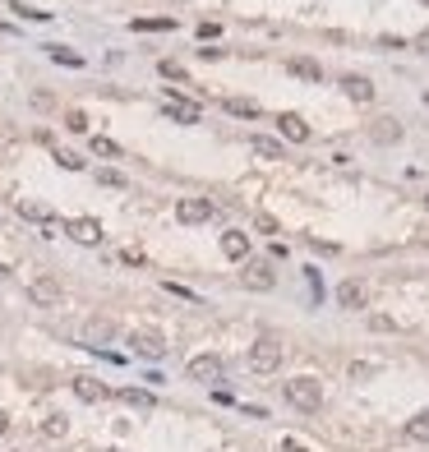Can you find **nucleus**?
Instances as JSON below:
<instances>
[{"instance_id": "1a4fd4ad", "label": "nucleus", "mask_w": 429, "mask_h": 452, "mask_svg": "<svg viewBox=\"0 0 429 452\" xmlns=\"http://www.w3.org/2000/svg\"><path fill=\"white\" fill-rule=\"evenodd\" d=\"M212 212H217V208H212L208 199H180V203H176V217L185 221V226H198V221H208Z\"/></svg>"}, {"instance_id": "cd10ccee", "label": "nucleus", "mask_w": 429, "mask_h": 452, "mask_svg": "<svg viewBox=\"0 0 429 452\" xmlns=\"http://www.w3.org/2000/svg\"><path fill=\"white\" fill-rule=\"evenodd\" d=\"M55 162L65 166V171H83V157H79V153H69V148H55Z\"/></svg>"}, {"instance_id": "4468645a", "label": "nucleus", "mask_w": 429, "mask_h": 452, "mask_svg": "<svg viewBox=\"0 0 429 452\" xmlns=\"http://www.w3.org/2000/svg\"><path fill=\"white\" fill-rule=\"evenodd\" d=\"M222 254H226V259H236V263H245V259H250V235L245 231H222Z\"/></svg>"}, {"instance_id": "f704fd0d", "label": "nucleus", "mask_w": 429, "mask_h": 452, "mask_svg": "<svg viewBox=\"0 0 429 452\" xmlns=\"http://www.w3.org/2000/svg\"><path fill=\"white\" fill-rule=\"evenodd\" d=\"M282 452H305V448H300L296 439H286V443H282Z\"/></svg>"}, {"instance_id": "7ed1b4c3", "label": "nucleus", "mask_w": 429, "mask_h": 452, "mask_svg": "<svg viewBox=\"0 0 429 452\" xmlns=\"http://www.w3.org/2000/svg\"><path fill=\"white\" fill-rule=\"evenodd\" d=\"M245 291H273L277 287V273H273V259H245V273H240Z\"/></svg>"}, {"instance_id": "ddd939ff", "label": "nucleus", "mask_w": 429, "mask_h": 452, "mask_svg": "<svg viewBox=\"0 0 429 452\" xmlns=\"http://www.w3.org/2000/svg\"><path fill=\"white\" fill-rule=\"evenodd\" d=\"M28 300H33V305H60V282H51V277L28 282Z\"/></svg>"}, {"instance_id": "2eb2a0df", "label": "nucleus", "mask_w": 429, "mask_h": 452, "mask_svg": "<svg viewBox=\"0 0 429 452\" xmlns=\"http://www.w3.org/2000/svg\"><path fill=\"white\" fill-rule=\"evenodd\" d=\"M277 125H282V134L291 139V144H309V125H305V116H296V111H282V116H277Z\"/></svg>"}, {"instance_id": "b1692460", "label": "nucleus", "mask_w": 429, "mask_h": 452, "mask_svg": "<svg viewBox=\"0 0 429 452\" xmlns=\"http://www.w3.org/2000/svg\"><path fill=\"white\" fill-rule=\"evenodd\" d=\"M14 212H19V217H28V221H37V226L51 217V212H46L42 203H33V199H19V203H14Z\"/></svg>"}, {"instance_id": "6ab92c4d", "label": "nucleus", "mask_w": 429, "mask_h": 452, "mask_svg": "<svg viewBox=\"0 0 429 452\" xmlns=\"http://www.w3.org/2000/svg\"><path fill=\"white\" fill-rule=\"evenodd\" d=\"M88 148H93V157H107V162H116V157H121V144H116V139H107V134H93Z\"/></svg>"}, {"instance_id": "dca6fc26", "label": "nucleus", "mask_w": 429, "mask_h": 452, "mask_svg": "<svg viewBox=\"0 0 429 452\" xmlns=\"http://www.w3.org/2000/svg\"><path fill=\"white\" fill-rule=\"evenodd\" d=\"M286 74L305 78V83H319V78H323V65H319V60H309V55H291V60H286Z\"/></svg>"}, {"instance_id": "bb28decb", "label": "nucleus", "mask_w": 429, "mask_h": 452, "mask_svg": "<svg viewBox=\"0 0 429 452\" xmlns=\"http://www.w3.org/2000/svg\"><path fill=\"white\" fill-rule=\"evenodd\" d=\"M10 10L23 14V19H33V23H46V19H51L46 10H37V5H23V0H10Z\"/></svg>"}, {"instance_id": "39448f33", "label": "nucleus", "mask_w": 429, "mask_h": 452, "mask_svg": "<svg viewBox=\"0 0 429 452\" xmlns=\"http://www.w3.org/2000/svg\"><path fill=\"white\" fill-rule=\"evenodd\" d=\"M130 346H134V355H143V360H162V355H166V337H162V332H153V328L130 332Z\"/></svg>"}, {"instance_id": "9b49d317", "label": "nucleus", "mask_w": 429, "mask_h": 452, "mask_svg": "<svg viewBox=\"0 0 429 452\" xmlns=\"http://www.w3.org/2000/svg\"><path fill=\"white\" fill-rule=\"evenodd\" d=\"M74 397H79V402H107L111 388L102 383V378H93V374H79V378H74Z\"/></svg>"}, {"instance_id": "0eeeda50", "label": "nucleus", "mask_w": 429, "mask_h": 452, "mask_svg": "<svg viewBox=\"0 0 429 452\" xmlns=\"http://www.w3.org/2000/svg\"><path fill=\"white\" fill-rule=\"evenodd\" d=\"M65 235L79 245H102V221L97 217H69L65 221Z\"/></svg>"}, {"instance_id": "aec40b11", "label": "nucleus", "mask_w": 429, "mask_h": 452, "mask_svg": "<svg viewBox=\"0 0 429 452\" xmlns=\"http://www.w3.org/2000/svg\"><path fill=\"white\" fill-rule=\"evenodd\" d=\"M121 402L134 411H153V392H143V388H121Z\"/></svg>"}, {"instance_id": "20e7f679", "label": "nucleus", "mask_w": 429, "mask_h": 452, "mask_svg": "<svg viewBox=\"0 0 429 452\" xmlns=\"http://www.w3.org/2000/svg\"><path fill=\"white\" fill-rule=\"evenodd\" d=\"M79 337H83V346H107L111 337H116V319H107V314H93V319H83V328H79Z\"/></svg>"}, {"instance_id": "c9c22d12", "label": "nucleus", "mask_w": 429, "mask_h": 452, "mask_svg": "<svg viewBox=\"0 0 429 452\" xmlns=\"http://www.w3.org/2000/svg\"><path fill=\"white\" fill-rule=\"evenodd\" d=\"M5 430H10V416H5V411H0V434H5Z\"/></svg>"}, {"instance_id": "5701e85b", "label": "nucleus", "mask_w": 429, "mask_h": 452, "mask_svg": "<svg viewBox=\"0 0 429 452\" xmlns=\"http://www.w3.org/2000/svg\"><path fill=\"white\" fill-rule=\"evenodd\" d=\"M46 55H51L55 65H69V69H83V55L69 51V46H46Z\"/></svg>"}, {"instance_id": "f03ea898", "label": "nucleus", "mask_w": 429, "mask_h": 452, "mask_svg": "<svg viewBox=\"0 0 429 452\" xmlns=\"http://www.w3.org/2000/svg\"><path fill=\"white\" fill-rule=\"evenodd\" d=\"M250 369L254 374H273V369H282V342H277L273 332H264V337L250 346Z\"/></svg>"}, {"instance_id": "6e6552de", "label": "nucleus", "mask_w": 429, "mask_h": 452, "mask_svg": "<svg viewBox=\"0 0 429 452\" xmlns=\"http://www.w3.org/2000/svg\"><path fill=\"white\" fill-rule=\"evenodd\" d=\"M162 111H166V116H171V121H180V125H198V121H203V111H198V102L180 97V93H171Z\"/></svg>"}, {"instance_id": "72a5a7b5", "label": "nucleus", "mask_w": 429, "mask_h": 452, "mask_svg": "<svg viewBox=\"0 0 429 452\" xmlns=\"http://www.w3.org/2000/svg\"><path fill=\"white\" fill-rule=\"evenodd\" d=\"M416 51H420V55H429V28H425V33L416 37Z\"/></svg>"}, {"instance_id": "473e14b6", "label": "nucleus", "mask_w": 429, "mask_h": 452, "mask_svg": "<svg viewBox=\"0 0 429 452\" xmlns=\"http://www.w3.org/2000/svg\"><path fill=\"white\" fill-rule=\"evenodd\" d=\"M51 102H55L51 93H33V107H37V111H51Z\"/></svg>"}, {"instance_id": "2f4dec72", "label": "nucleus", "mask_w": 429, "mask_h": 452, "mask_svg": "<svg viewBox=\"0 0 429 452\" xmlns=\"http://www.w3.org/2000/svg\"><path fill=\"white\" fill-rule=\"evenodd\" d=\"M369 328H374V332H397V323L388 319V314H374V319H369Z\"/></svg>"}, {"instance_id": "58836bf2", "label": "nucleus", "mask_w": 429, "mask_h": 452, "mask_svg": "<svg viewBox=\"0 0 429 452\" xmlns=\"http://www.w3.org/2000/svg\"><path fill=\"white\" fill-rule=\"evenodd\" d=\"M420 5H429V0H420Z\"/></svg>"}, {"instance_id": "412c9836", "label": "nucleus", "mask_w": 429, "mask_h": 452, "mask_svg": "<svg viewBox=\"0 0 429 452\" xmlns=\"http://www.w3.org/2000/svg\"><path fill=\"white\" fill-rule=\"evenodd\" d=\"M171 28H176L171 14H162V19H134V33H171Z\"/></svg>"}, {"instance_id": "a878e982", "label": "nucleus", "mask_w": 429, "mask_h": 452, "mask_svg": "<svg viewBox=\"0 0 429 452\" xmlns=\"http://www.w3.org/2000/svg\"><path fill=\"white\" fill-rule=\"evenodd\" d=\"M65 430H69L65 416H46L42 420V434H46V439H65Z\"/></svg>"}, {"instance_id": "4be33fe9", "label": "nucleus", "mask_w": 429, "mask_h": 452, "mask_svg": "<svg viewBox=\"0 0 429 452\" xmlns=\"http://www.w3.org/2000/svg\"><path fill=\"white\" fill-rule=\"evenodd\" d=\"M226 111L240 116V121H254V116H259V102L254 97H226Z\"/></svg>"}, {"instance_id": "c756f323", "label": "nucleus", "mask_w": 429, "mask_h": 452, "mask_svg": "<svg viewBox=\"0 0 429 452\" xmlns=\"http://www.w3.org/2000/svg\"><path fill=\"white\" fill-rule=\"evenodd\" d=\"M65 130L83 134V130H88V116H83V111H69V116H65Z\"/></svg>"}, {"instance_id": "f257e3e1", "label": "nucleus", "mask_w": 429, "mask_h": 452, "mask_svg": "<svg viewBox=\"0 0 429 452\" xmlns=\"http://www.w3.org/2000/svg\"><path fill=\"white\" fill-rule=\"evenodd\" d=\"M282 392H286V402H291L296 411H305V416H314V411L323 406V388H319V378H291Z\"/></svg>"}, {"instance_id": "ea45409f", "label": "nucleus", "mask_w": 429, "mask_h": 452, "mask_svg": "<svg viewBox=\"0 0 429 452\" xmlns=\"http://www.w3.org/2000/svg\"><path fill=\"white\" fill-rule=\"evenodd\" d=\"M107 452H116V448H107Z\"/></svg>"}, {"instance_id": "a211bd4d", "label": "nucleus", "mask_w": 429, "mask_h": 452, "mask_svg": "<svg viewBox=\"0 0 429 452\" xmlns=\"http://www.w3.org/2000/svg\"><path fill=\"white\" fill-rule=\"evenodd\" d=\"M250 148L264 157V162H286V153H282V144H277V139H264V134H254Z\"/></svg>"}, {"instance_id": "f3484780", "label": "nucleus", "mask_w": 429, "mask_h": 452, "mask_svg": "<svg viewBox=\"0 0 429 452\" xmlns=\"http://www.w3.org/2000/svg\"><path fill=\"white\" fill-rule=\"evenodd\" d=\"M369 139H374V144H397V139H402V125H397L393 121V116H379V121L374 125H369Z\"/></svg>"}, {"instance_id": "9d476101", "label": "nucleus", "mask_w": 429, "mask_h": 452, "mask_svg": "<svg viewBox=\"0 0 429 452\" xmlns=\"http://www.w3.org/2000/svg\"><path fill=\"white\" fill-rule=\"evenodd\" d=\"M341 93L351 102H360V107H369L374 102V78H365V74H346L341 78Z\"/></svg>"}, {"instance_id": "423d86ee", "label": "nucleus", "mask_w": 429, "mask_h": 452, "mask_svg": "<svg viewBox=\"0 0 429 452\" xmlns=\"http://www.w3.org/2000/svg\"><path fill=\"white\" fill-rule=\"evenodd\" d=\"M185 369H189V378H194V383H222V378H226V364H222L217 355H194Z\"/></svg>"}, {"instance_id": "7c9ffc66", "label": "nucleus", "mask_w": 429, "mask_h": 452, "mask_svg": "<svg viewBox=\"0 0 429 452\" xmlns=\"http://www.w3.org/2000/svg\"><path fill=\"white\" fill-rule=\"evenodd\" d=\"M157 69H162L166 78H176V83H185V65H176V60H162Z\"/></svg>"}, {"instance_id": "393cba45", "label": "nucleus", "mask_w": 429, "mask_h": 452, "mask_svg": "<svg viewBox=\"0 0 429 452\" xmlns=\"http://www.w3.org/2000/svg\"><path fill=\"white\" fill-rule=\"evenodd\" d=\"M407 434H411L416 443H429V411H420V416L407 420Z\"/></svg>"}, {"instance_id": "f8f14e48", "label": "nucleus", "mask_w": 429, "mask_h": 452, "mask_svg": "<svg viewBox=\"0 0 429 452\" xmlns=\"http://www.w3.org/2000/svg\"><path fill=\"white\" fill-rule=\"evenodd\" d=\"M365 300H369V291H365V282H355V277H346L337 287V305L341 309H365Z\"/></svg>"}, {"instance_id": "e433bc0d", "label": "nucleus", "mask_w": 429, "mask_h": 452, "mask_svg": "<svg viewBox=\"0 0 429 452\" xmlns=\"http://www.w3.org/2000/svg\"><path fill=\"white\" fill-rule=\"evenodd\" d=\"M0 277H10V268H5V263H0Z\"/></svg>"}, {"instance_id": "c85d7f7f", "label": "nucleus", "mask_w": 429, "mask_h": 452, "mask_svg": "<svg viewBox=\"0 0 429 452\" xmlns=\"http://www.w3.org/2000/svg\"><path fill=\"white\" fill-rule=\"evenodd\" d=\"M97 180H102L107 189H125V176L116 171V166H102V171H97Z\"/></svg>"}, {"instance_id": "4c0bfd02", "label": "nucleus", "mask_w": 429, "mask_h": 452, "mask_svg": "<svg viewBox=\"0 0 429 452\" xmlns=\"http://www.w3.org/2000/svg\"><path fill=\"white\" fill-rule=\"evenodd\" d=\"M425 208H429V194H425Z\"/></svg>"}]
</instances>
